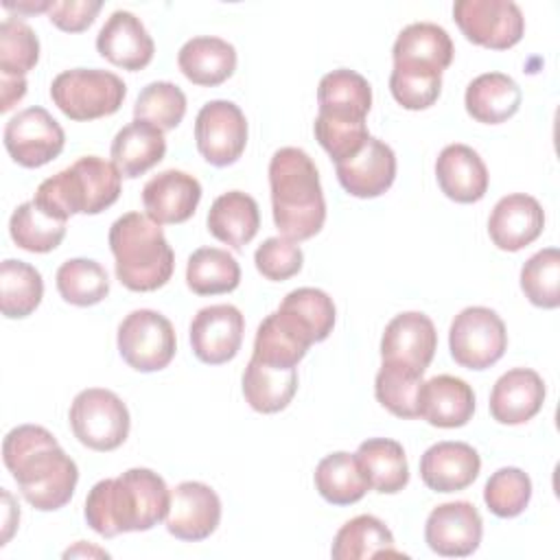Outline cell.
<instances>
[{
	"label": "cell",
	"mask_w": 560,
	"mask_h": 560,
	"mask_svg": "<svg viewBox=\"0 0 560 560\" xmlns=\"http://www.w3.org/2000/svg\"><path fill=\"white\" fill-rule=\"evenodd\" d=\"M171 490L151 468H129L120 477L101 479L85 499V521L103 538L147 532L166 518Z\"/></svg>",
	"instance_id": "2"
},
{
	"label": "cell",
	"mask_w": 560,
	"mask_h": 560,
	"mask_svg": "<svg viewBox=\"0 0 560 560\" xmlns=\"http://www.w3.org/2000/svg\"><path fill=\"white\" fill-rule=\"evenodd\" d=\"M116 278L129 291L147 293L164 287L175 269V254L162 228L142 212H127L109 228Z\"/></svg>",
	"instance_id": "4"
},
{
	"label": "cell",
	"mask_w": 560,
	"mask_h": 560,
	"mask_svg": "<svg viewBox=\"0 0 560 560\" xmlns=\"http://www.w3.org/2000/svg\"><path fill=\"white\" fill-rule=\"evenodd\" d=\"M109 153L120 175L133 179L162 162L166 153V138L155 125L133 120L114 136Z\"/></svg>",
	"instance_id": "30"
},
{
	"label": "cell",
	"mask_w": 560,
	"mask_h": 560,
	"mask_svg": "<svg viewBox=\"0 0 560 560\" xmlns=\"http://www.w3.org/2000/svg\"><path fill=\"white\" fill-rule=\"evenodd\" d=\"M254 262L262 278L282 282L300 273L304 254L295 241H289L284 236H271L262 245H258Z\"/></svg>",
	"instance_id": "47"
},
{
	"label": "cell",
	"mask_w": 560,
	"mask_h": 560,
	"mask_svg": "<svg viewBox=\"0 0 560 560\" xmlns=\"http://www.w3.org/2000/svg\"><path fill=\"white\" fill-rule=\"evenodd\" d=\"M241 282V267L232 254L219 247H199L186 265V284L197 295L230 293Z\"/></svg>",
	"instance_id": "36"
},
{
	"label": "cell",
	"mask_w": 560,
	"mask_h": 560,
	"mask_svg": "<svg viewBox=\"0 0 560 560\" xmlns=\"http://www.w3.org/2000/svg\"><path fill=\"white\" fill-rule=\"evenodd\" d=\"M357 459L374 488L381 494H396L409 483V464L400 442L389 438H370L359 444Z\"/></svg>",
	"instance_id": "33"
},
{
	"label": "cell",
	"mask_w": 560,
	"mask_h": 560,
	"mask_svg": "<svg viewBox=\"0 0 560 560\" xmlns=\"http://www.w3.org/2000/svg\"><path fill=\"white\" fill-rule=\"evenodd\" d=\"M453 20L468 42L490 50H508L525 33V18L512 0H457Z\"/></svg>",
	"instance_id": "10"
},
{
	"label": "cell",
	"mask_w": 560,
	"mask_h": 560,
	"mask_svg": "<svg viewBox=\"0 0 560 560\" xmlns=\"http://www.w3.org/2000/svg\"><path fill=\"white\" fill-rule=\"evenodd\" d=\"M70 427L74 438L92 451L118 448L131 427L127 405L109 389L88 387L79 392L70 405Z\"/></svg>",
	"instance_id": "7"
},
{
	"label": "cell",
	"mask_w": 560,
	"mask_h": 560,
	"mask_svg": "<svg viewBox=\"0 0 560 560\" xmlns=\"http://www.w3.org/2000/svg\"><path fill=\"white\" fill-rule=\"evenodd\" d=\"M440 190L457 203H475L488 190V168L481 155L468 144H448L435 162Z\"/></svg>",
	"instance_id": "25"
},
{
	"label": "cell",
	"mask_w": 560,
	"mask_h": 560,
	"mask_svg": "<svg viewBox=\"0 0 560 560\" xmlns=\"http://www.w3.org/2000/svg\"><path fill=\"white\" fill-rule=\"evenodd\" d=\"M101 0H52L48 9V20L66 33L85 31L98 15Z\"/></svg>",
	"instance_id": "48"
},
{
	"label": "cell",
	"mask_w": 560,
	"mask_h": 560,
	"mask_svg": "<svg viewBox=\"0 0 560 560\" xmlns=\"http://www.w3.org/2000/svg\"><path fill=\"white\" fill-rule=\"evenodd\" d=\"M195 140L201 158L212 166L234 164L247 144V120L232 101H210L195 118Z\"/></svg>",
	"instance_id": "12"
},
{
	"label": "cell",
	"mask_w": 560,
	"mask_h": 560,
	"mask_svg": "<svg viewBox=\"0 0 560 560\" xmlns=\"http://www.w3.org/2000/svg\"><path fill=\"white\" fill-rule=\"evenodd\" d=\"M26 94V79L0 77V112H9Z\"/></svg>",
	"instance_id": "49"
},
{
	"label": "cell",
	"mask_w": 560,
	"mask_h": 560,
	"mask_svg": "<svg viewBox=\"0 0 560 560\" xmlns=\"http://www.w3.org/2000/svg\"><path fill=\"white\" fill-rule=\"evenodd\" d=\"M475 413V392L457 376L440 374L422 383L418 396V418L440 429L464 427Z\"/></svg>",
	"instance_id": "23"
},
{
	"label": "cell",
	"mask_w": 560,
	"mask_h": 560,
	"mask_svg": "<svg viewBox=\"0 0 560 560\" xmlns=\"http://www.w3.org/2000/svg\"><path fill=\"white\" fill-rule=\"evenodd\" d=\"M278 311L289 315L313 339V343L324 341L332 332L337 315L332 298L315 287H300L289 291Z\"/></svg>",
	"instance_id": "41"
},
{
	"label": "cell",
	"mask_w": 560,
	"mask_h": 560,
	"mask_svg": "<svg viewBox=\"0 0 560 560\" xmlns=\"http://www.w3.org/2000/svg\"><path fill=\"white\" fill-rule=\"evenodd\" d=\"M4 149L24 168H39L52 162L66 144L61 125L44 107H26L4 125Z\"/></svg>",
	"instance_id": "11"
},
{
	"label": "cell",
	"mask_w": 560,
	"mask_h": 560,
	"mask_svg": "<svg viewBox=\"0 0 560 560\" xmlns=\"http://www.w3.org/2000/svg\"><path fill=\"white\" fill-rule=\"evenodd\" d=\"M127 96L125 81L101 68H72L50 83V98L70 120H96L120 109Z\"/></svg>",
	"instance_id": "6"
},
{
	"label": "cell",
	"mask_w": 560,
	"mask_h": 560,
	"mask_svg": "<svg viewBox=\"0 0 560 560\" xmlns=\"http://www.w3.org/2000/svg\"><path fill=\"white\" fill-rule=\"evenodd\" d=\"M311 346L313 339L289 315L273 311L256 330L252 359L276 368H298Z\"/></svg>",
	"instance_id": "28"
},
{
	"label": "cell",
	"mask_w": 560,
	"mask_h": 560,
	"mask_svg": "<svg viewBox=\"0 0 560 560\" xmlns=\"http://www.w3.org/2000/svg\"><path fill=\"white\" fill-rule=\"evenodd\" d=\"M258 228V203L243 190H228L219 195L208 210V232L232 249L247 245L256 236Z\"/></svg>",
	"instance_id": "31"
},
{
	"label": "cell",
	"mask_w": 560,
	"mask_h": 560,
	"mask_svg": "<svg viewBox=\"0 0 560 560\" xmlns=\"http://www.w3.org/2000/svg\"><path fill=\"white\" fill-rule=\"evenodd\" d=\"M245 319L232 304H212L190 322V348L201 363L221 365L236 357L243 343Z\"/></svg>",
	"instance_id": "13"
},
{
	"label": "cell",
	"mask_w": 560,
	"mask_h": 560,
	"mask_svg": "<svg viewBox=\"0 0 560 560\" xmlns=\"http://www.w3.org/2000/svg\"><path fill=\"white\" fill-rule=\"evenodd\" d=\"M451 35L433 22H413L405 26L392 48L394 66L418 68L442 74L453 61Z\"/></svg>",
	"instance_id": "26"
},
{
	"label": "cell",
	"mask_w": 560,
	"mask_h": 560,
	"mask_svg": "<svg viewBox=\"0 0 560 560\" xmlns=\"http://www.w3.org/2000/svg\"><path fill=\"white\" fill-rule=\"evenodd\" d=\"M177 66L190 83L201 88H214L234 74L236 50L230 42L221 37H192L179 48Z\"/></svg>",
	"instance_id": "27"
},
{
	"label": "cell",
	"mask_w": 560,
	"mask_h": 560,
	"mask_svg": "<svg viewBox=\"0 0 560 560\" xmlns=\"http://www.w3.org/2000/svg\"><path fill=\"white\" fill-rule=\"evenodd\" d=\"M422 372L396 361H383L374 378L376 400L398 418H418V396L422 387Z\"/></svg>",
	"instance_id": "39"
},
{
	"label": "cell",
	"mask_w": 560,
	"mask_h": 560,
	"mask_svg": "<svg viewBox=\"0 0 560 560\" xmlns=\"http://www.w3.org/2000/svg\"><path fill=\"white\" fill-rule=\"evenodd\" d=\"M298 392V368H276L249 359L243 372V396L258 413L282 411Z\"/></svg>",
	"instance_id": "32"
},
{
	"label": "cell",
	"mask_w": 560,
	"mask_h": 560,
	"mask_svg": "<svg viewBox=\"0 0 560 560\" xmlns=\"http://www.w3.org/2000/svg\"><path fill=\"white\" fill-rule=\"evenodd\" d=\"M523 94L518 83L503 72H483L475 77L464 94L470 118L483 125H499L512 118L521 107Z\"/></svg>",
	"instance_id": "29"
},
{
	"label": "cell",
	"mask_w": 560,
	"mask_h": 560,
	"mask_svg": "<svg viewBox=\"0 0 560 560\" xmlns=\"http://www.w3.org/2000/svg\"><path fill=\"white\" fill-rule=\"evenodd\" d=\"M50 2L52 0H42V2H9V0H4L2 2V7L7 9V11H18V15L20 13H42V11H46L48 13V9H50Z\"/></svg>",
	"instance_id": "50"
},
{
	"label": "cell",
	"mask_w": 560,
	"mask_h": 560,
	"mask_svg": "<svg viewBox=\"0 0 560 560\" xmlns=\"http://www.w3.org/2000/svg\"><path fill=\"white\" fill-rule=\"evenodd\" d=\"M330 553L335 560H363L383 553L402 556V551L394 547L389 527L372 514H361L343 523L335 534Z\"/></svg>",
	"instance_id": "35"
},
{
	"label": "cell",
	"mask_w": 560,
	"mask_h": 560,
	"mask_svg": "<svg viewBox=\"0 0 560 560\" xmlns=\"http://www.w3.org/2000/svg\"><path fill=\"white\" fill-rule=\"evenodd\" d=\"M545 228L542 206L525 192L501 197L488 219V234L503 252H518L534 243Z\"/></svg>",
	"instance_id": "20"
},
{
	"label": "cell",
	"mask_w": 560,
	"mask_h": 560,
	"mask_svg": "<svg viewBox=\"0 0 560 560\" xmlns=\"http://www.w3.org/2000/svg\"><path fill=\"white\" fill-rule=\"evenodd\" d=\"M341 188L359 199H372L389 190L396 179V155L389 144L370 136L348 160L335 164Z\"/></svg>",
	"instance_id": "16"
},
{
	"label": "cell",
	"mask_w": 560,
	"mask_h": 560,
	"mask_svg": "<svg viewBox=\"0 0 560 560\" xmlns=\"http://www.w3.org/2000/svg\"><path fill=\"white\" fill-rule=\"evenodd\" d=\"M221 521L219 494L201 481H182L171 490L166 529L188 542L208 538Z\"/></svg>",
	"instance_id": "15"
},
{
	"label": "cell",
	"mask_w": 560,
	"mask_h": 560,
	"mask_svg": "<svg viewBox=\"0 0 560 560\" xmlns=\"http://www.w3.org/2000/svg\"><path fill=\"white\" fill-rule=\"evenodd\" d=\"M77 553H98V556H107V553H105V551H101V549H90V547L85 549V545H83V542H79V547H77V549H68L63 556L68 558V556H77Z\"/></svg>",
	"instance_id": "51"
},
{
	"label": "cell",
	"mask_w": 560,
	"mask_h": 560,
	"mask_svg": "<svg viewBox=\"0 0 560 560\" xmlns=\"http://www.w3.org/2000/svg\"><path fill=\"white\" fill-rule=\"evenodd\" d=\"M186 114V94L171 81H153L133 103V120H144L162 131L175 129Z\"/></svg>",
	"instance_id": "43"
},
{
	"label": "cell",
	"mask_w": 560,
	"mask_h": 560,
	"mask_svg": "<svg viewBox=\"0 0 560 560\" xmlns=\"http://www.w3.org/2000/svg\"><path fill=\"white\" fill-rule=\"evenodd\" d=\"M317 118L332 122H365L372 107V88L354 70L339 68L322 77L317 85Z\"/></svg>",
	"instance_id": "24"
},
{
	"label": "cell",
	"mask_w": 560,
	"mask_h": 560,
	"mask_svg": "<svg viewBox=\"0 0 560 560\" xmlns=\"http://www.w3.org/2000/svg\"><path fill=\"white\" fill-rule=\"evenodd\" d=\"M545 383L529 368H514L501 374L490 392V413L501 424H523L532 420L545 402Z\"/></svg>",
	"instance_id": "22"
},
{
	"label": "cell",
	"mask_w": 560,
	"mask_h": 560,
	"mask_svg": "<svg viewBox=\"0 0 560 560\" xmlns=\"http://www.w3.org/2000/svg\"><path fill=\"white\" fill-rule=\"evenodd\" d=\"M532 499V479L516 466L499 468L490 475L483 488V501L488 510L499 518L518 516Z\"/></svg>",
	"instance_id": "45"
},
{
	"label": "cell",
	"mask_w": 560,
	"mask_h": 560,
	"mask_svg": "<svg viewBox=\"0 0 560 560\" xmlns=\"http://www.w3.org/2000/svg\"><path fill=\"white\" fill-rule=\"evenodd\" d=\"M44 298L42 273L24 262L7 258L0 265V308L9 319L28 317Z\"/></svg>",
	"instance_id": "37"
},
{
	"label": "cell",
	"mask_w": 560,
	"mask_h": 560,
	"mask_svg": "<svg viewBox=\"0 0 560 560\" xmlns=\"http://www.w3.org/2000/svg\"><path fill=\"white\" fill-rule=\"evenodd\" d=\"M199 199V179L177 168L153 175L142 188V206L147 217L158 225H175L188 221L195 214Z\"/></svg>",
	"instance_id": "18"
},
{
	"label": "cell",
	"mask_w": 560,
	"mask_h": 560,
	"mask_svg": "<svg viewBox=\"0 0 560 560\" xmlns=\"http://www.w3.org/2000/svg\"><path fill=\"white\" fill-rule=\"evenodd\" d=\"M59 295L74 306H94L109 293L105 267L92 258H70L61 262L55 276Z\"/></svg>",
	"instance_id": "40"
},
{
	"label": "cell",
	"mask_w": 560,
	"mask_h": 560,
	"mask_svg": "<svg viewBox=\"0 0 560 560\" xmlns=\"http://www.w3.org/2000/svg\"><path fill=\"white\" fill-rule=\"evenodd\" d=\"M389 92L396 98L398 105L405 109H427L431 107L442 92V74L418 70V68H405L394 66L389 74Z\"/></svg>",
	"instance_id": "46"
},
{
	"label": "cell",
	"mask_w": 560,
	"mask_h": 560,
	"mask_svg": "<svg viewBox=\"0 0 560 560\" xmlns=\"http://www.w3.org/2000/svg\"><path fill=\"white\" fill-rule=\"evenodd\" d=\"M451 357L468 370L494 365L508 348L503 319L488 306H468L459 311L448 330Z\"/></svg>",
	"instance_id": "9"
},
{
	"label": "cell",
	"mask_w": 560,
	"mask_h": 560,
	"mask_svg": "<svg viewBox=\"0 0 560 560\" xmlns=\"http://www.w3.org/2000/svg\"><path fill=\"white\" fill-rule=\"evenodd\" d=\"M118 352L138 372L164 370L177 350L173 324L158 311H131L118 326Z\"/></svg>",
	"instance_id": "8"
},
{
	"label": "cell",
	"mask_w": 560,
	"mask_h": 560,
	"mask_svg": "<svg viewBox=\"0 0 560 560\" xmlns=\"http://www.w3.org/2000/svg\"><path fill=\"white\" fill-rule=\"evenodd\" d=\"M120 171L98 155H83L68 168L44 179L33 201L57 219L98 214L120 197Z\"/></svg>",
	"instance_id": "5"
},
{
	"label": "cell",
	"mask_w": 560,
	"mask_h": 560,
	"mask_svg": "<svg viewBox=\"0 0 560 560\" xmlns=\"http://www.w3.org/2000/svg\"><path fill=\"white\" fill-rule=\"evenodd\" d=\"M521 289L534 306H560V252L556 247H545L536 252L523 265Z\"/></svg>",
	"instance_id": "44"
},
{
	"label": "cell",
	"mask_w": 560,
	"mask_h": 560,
	"mask_svg": "<svg viewBox=\"0 0 560 560\" xmlns=\"http://www.w3.org/2000/svg\"><path fill=\"white\" fill-rule=\"evenodd\" d=\"M481 470L479 453L466 442H438L420 457V479L433 492L468 488Z\"/></svg>",
	"instance_id": "21"
},
{
	"label": "cell",
	"mask_w": 560,
	"mask_h": 560,
	"mask_svg": "<svg viewBox=\"0 0 560 560\" xmlns=\"http://www.w3.org/2000/svg\"><path fill=\"white\" fill-rule=\"evenodd\" d=\"M39 61V39L35 31L11 15L0 26V77L22 79Z\"/></svg>",
	"instance_id": "42"
},
{
	"label": "cell",
	"mask_w": 560,
	"mask_h": 560,
	"mask_svg": "<svg viewBox=\"0 0 560 560\" xmlns=\"http://www.w3.org/2000/svg\"><path fill=\"white\" fill-rule=\"evenodd\" d=\"M96 50L122 70H142L151 63L155 44L147 26L131 11H114L96 35Z\"/></svg>",
	"instance_id": "19"
},
{
	"label": "cell",
	"mask_w": 560,
	"mask_h": 560,
	"mask_svg": "<svg viewBox=\"0 0 560 560\" xmlns=\"http://www.w3.org/2000/svg\"><path fill=\"white\" fill-rule=\"evenodd\" d=\"M9 234L20 249L46 254L59 247L66 236V221L39 208L33 199L20 203L9 219Z\"/></svg>",
	"instance_id": "38"
},
{
	"label": "cell",
	"mask_w": 560,
	"mask_h": 560,
	"mask_svg": "<svg viewBox=\"0 0 560 560\" xmlns=\"http://www.w3.org/2000/svg\"><path fill=\"white\" fill-rule=\"evenodd\" d=\"M483 521L470 501H448L431 510L424 523V540L431 551L446 558H466L477 551Z\"/></svg>",
	"instance_id": "14"
},
{
	"label": "cell",
	"mask_w": 560,
	"mask_h": 560,
	"mask_svg": "<svg viewBox=\"0 0 560 560\" xmlns=\"http://www.w3.org/2000/svg\"><path fill=\"white\" fill-rule=\"evenodd\" d=\"M315 488L332 505H352L365 497L370 481L357 455L337 451L326 455L315 468Z\"/></svg>",
	"instance_id": "34"
},
{
	"label": "cell",
	"mask_w": 560,
	"mask_h": 560,
	"mask_svg": "<svg viewBox=\"0 0 560 560\" xmlns=\"http://www.w3.org/2000/svg\"><path fill=\"white\" fill-rule=\"evenodd\" d=\"M438 350L433 322L420 311L398 313L381 337V359L396 361L424 374Z\"/></svg>",
	"instance_id": "17"
},
{
	"label": "cell",
	"mask_w": 560,
	"mask_h": 560,
	"mask_svg": "<svg viewBox=\"0 0 560 560\" xmlns=\"http://www.w3.org/2000/svg\"><path fill=\"white\" fill-rule=\"evenodd\" d=\"M269 190L273 223L289 241L313 238L326 221L322 182L311 155L298 147H282L269 160Z\"/></svg>",
	"instance_id": "3"
},
{
	"label": "cell",
	"mask_w": 560,
	"mask_h": 560,
	"mask_svg": "<svg viewBox=\"0 0 560 560\" xmlns=\"http://www.w3.org/2000/svg\"><path fill=\"white\" fill-rule=\"evenodd\" d=\"M2 459L20 494L42 512L63 508L77 488L79 468L55 435L39 424H20L4 435Z\"/></svg>",
	"instance_id": "1"
}]
</instances>
